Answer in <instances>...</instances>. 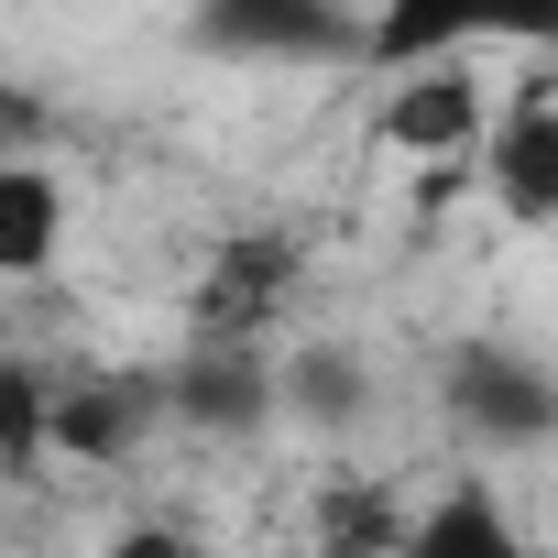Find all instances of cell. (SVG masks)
Here are the masks:
<instances>
[{"label":"cell","instance_id":"6da1fadb","mask_svg":"<svg viewBox=\"0 0 558 558\" xmlns=\"http://www.w3.org/2000/svg\"><path fill=\"white\" fill-rule=\"evenodd\" d=\"M493 110H504V99L482 88L471 56H416V66H384L373 143H384L395 165H460V154H482Z\"/></svg>","mask_w":558,"mask_h":558},{"label":"cell","instance_id":"7a4b0ae2","mask_svg":"<svg viewBox=\"0 0 558 558\" xmlns=\"http://www.w3.org/2000/svg\"><path fill=\"white\" fill-rule=\"evenodd\" d=\"M449 416H460V438L493 449V460L558 449V373H547L536 351H514V340H471V351L449 362Z\"/></svg>","mask_w":558,"mask_h":558},{"label":"cell","instance_id":"3957f363","mask_svg":"<svg viewBox=\"0 0 558 558\" xmlns=\"http://www.w3.org/2000/svg\"><path fill=\"white\" fill-rule=\"evenodd\" d=\"M471 45H558V0H373V66Z\"/></svg>","mask_w":558,"mask_h":558},{"label":"cell","instance_id":"277c9868","mask_svg":"<svg viewBox=\"0 0 558 558\" xmlns=\"http://www.w3.org/2000/svg\"><path fill=\"white\" fill-rule=\"evenodd\" d=\"M482 197L514 230H558V88H514L482 132Z\"/></svg>","mask_w":558,"mask_h":558},{"label":"cell","instance_id":"5b68a950","mask_svg":"<svg viewBox=\"0 0 558 558\" xmlns=\"http://www.w3.org/2000/svg\"><path fill=\"white\" fill-rule=\"evenodd\" d=\"M77 241V186L34 154H0V286H34L56 274Z\"/></svg>","mask_w":558,"mask_h":558},{"label":"cell","instance_id":"8992f818","mask_svg":"<svg viewBox=\"0 0 558 558\" xmlns=\"http://www.w3.org/2000/svg\"><path fill=\"white\" fill-rule=\"evenodd\" d=\"M34 449H56V395H45L23 362H0V471L34 460Z\"/></svg>","mask_w":558,"mask_h":558},{"label":"cell","instance_id":"52a82bcc","mask_svg":"<svg viewBox=\"0 0 558 558\" xmlns=\"http://www.w3.org/2000/svg\"><path fill=\"white\" fill-rule=\"evenodd\" d=\"M504 536H514V514L493 493H460L438 514H405V547H504Z\"/></svg>","mask_w":558,"mask_h":558}]
</instances>
